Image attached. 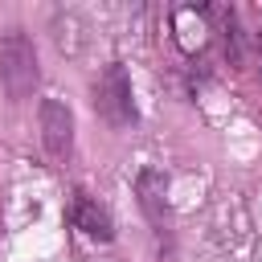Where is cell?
I'll return each instance as SVG.
<instances>
[{
    "label": "cell",
    "instance_id": "1",
    "mask_svg": "<svg viewBox=\"0 0 262 262\" xmlns=\"http://www.w3.org/2000/svg\"><path fill=\"white\" fill-rule=\"evenodd\" d=\"M41 82L37 70V45L25 29H8L0 41V86L12 102H25Z\"/></svg>",
    "mask_w": 262,
    "mask_h": 262
},
{
    "label": "cell",
    "instance_id": "2",
    "mask_svg": "<svg viewBox=\"0 0 262 262\" xmlns=\"http://www.w3.org/2000/svg\"><path fill=\"white\" fill-rule=\"evenodd\" d=\"M94 111L98 119H106L111 127H131L135 115V94H131V78L123 70V61L102 66V74L94 78Z\"/></svg>",
    "mask_w": 262,
    "mask_h": 262
},
{
    "label": "cell",
    "instance_id": "3",
    "mask_svg": "<svg viewBox=\"0 0 262 262\" xmlns=\"http://www.w3.org/2000/svg\"><path fill=\"white\" fill-rule=\"evenodd\" d=\"M41 143L49 151V160H70L74 151V115L61 98H45L41 102Z\"/></svg>",
    "mask_w": 262,
    "mask_h": 262
},
{
    "label": "cell",
    "instance_id": "4",
    "mask_svg": "<svg viewBox=\"0 0 262 262\" xmlns=\"http://www.w3.org/2000/svg\"><path fill=\"white\" fill-rule=\"evenodd\" d=\"M70 221H74V229H82L86 237H98V242H111L115 237V221H111V213H106V205H98V196H90V192H74V201H70Z\"/></svg>",
    "mask_w": 262,
    "mask_h": 262
},
{
    "label": "cell",
    "instance_id": "5",
    "mask_svg": "<svg viewBox=\"0 0 262 262\" xmlns=\"http://www.w3.org/2000/svg\"><path fill=\"white\" fill-rule=\"evenodd\" d=\"M135 192H139V205H143V213H147V221L164 233V217H168V180H164V172L160 168H143L139 172V180H135Z\"/></svg>",
    "mask_w": 262,
    "mask_h": 262
}]
</instances>
